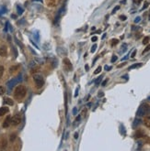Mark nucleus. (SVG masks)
<instances>
[{
	"mask_svg": "<svg viewBox=\"0 0 150 151\" xmlns=\"http://www.w3.org/2000/svg\"><path fill=\"white\" fill-rule=\"evenodd\" d=\"M100 71H101V67H100V66H99V67H98V68L95 70L94 73H95V74H98V73H99Z\"/></svg>",
	"mask_w": 150,
	"mask_h": 151,
	"instance_id": "nucleus-19",
	"label": "nucleus"
},
{
	"mask_svg": "<svg viewBox=\"0 0 150 151\" xmlns=\"http://www.w3.org/2000/svg\"><path fill=\"white\" fill-rule=\"evenodd\" d=\"M150 50V44H148L146 47H145V50L143 51V54H145V53H146L147 51H149Z\"/></svg>",
	"mask_w": 150,
	"mask_h": 151,
	"instance_id": "nucleus-18",
	"label": "nucleus"
},
{
	"mask_svg": "<svg viewBox=\"0 0 150 151\" xmlns=\"http://www.w3.org/2000/svg\"><path fill=\"white\" fill-rule=\"evenodd\" d=\"M63 10H64V8H61V9L58 11V14H57V16L55 17V23L58 22L59 19H60V18H61L62 14H63Z\"/></svg>",
	"mask_w": 150,
	"mask_h": 151,
	"instance_id": "nucleus-10",
	"label": "nucleus"
},
{
	"mask_svg": "<svg viewBox=\"0 0 150 151\" xmlns=\"http://www.w3.org/2000/svg\"><path fill=\"white\" fill-rule=\"evenodd\" d=\"M16 139V135L15 134H13V135H11L10 136V140L11 141H14Z\"/></svg>",
	"mask_w": 150,
	"mask_h": 151,
	"instance_id": "nucleus-28",
	"label": "nucleus"
},
{
	"mask_svg": "<svg viewBox=\"0 0 150 151\" xmlns=\"http://www.w3.org/2000/svg\"><path fill=\"white\" fill-rule=\"evenodd\" d=\"M3 73H4V67H3V66H0V79L2 77Z\"/></svg>",
	"mask_w": 150,
	"mask_h": 151,
	"instance_id": "nucleus-24",
	"label": "nucleus"
},
{
	"mask_svg": "<svg viewBox=\"0 0 150 151\" xmlns=\"http://www.w3.org/2000/svg\"><path fill=\"white\" fill-rule=\"evenodd\" d=\"M120 9V6H117V7H116V8H113V10H112V14H114L115 12H116V11H117V10H119Z\"/></svg>",
	"mask_w": 150,
	"mask_h": 151,
	"instance_id": "nucleus-27",
	"label": "nucleus"
},
{
	"mask_svg": "<svg viewBox=\"0 0 150 151\" xmlns=\"http://www.w3.org/2000/svg\"><path fill=\"white\" fill-rule=\"evenodd\" d=\"M9 125H11V117L10 116H8V117L5 119L4 123H3V127L7 128V127L9 126Z\"/></svg>",
	"mask_w": 150,
	"mask_h": 151,
	"instance_id": "nucleus-7",
	"label": "nucleus"
},
{
	"mask_svg": "<svg viewBox=\"0 0 150 151\" xmlns=\"http://www.w3.org/2000/svg\"><path fill=\"white\" fill-rule=\"evenodd\" d=\"M17 9H18V13L19 14V15H21V14L23 13V9L20 8V7H19V6H18V7H17Z\"/></svg>",
	"mask_w": 150,
	"mask_h": 151,
	"instance_id": "nucleus-21",
	"label": "nucleus"
},
{
	"mask_svg": "<svg viewBox=\"0 0 150 151\" xmlns=\"http://www.w3.org/2000/svg\"><path fill=\"white\" fill-rule=\"evenodd\" d=\"M120 18H121V19H122V20H125V19H126V17H125V16H121V17H120Z\"/></svg>",
	"mask_w": 150,
	"mask_h": 151,
	"instance_id": "nucleus-34",
	"label": "nucleus"
},
{
	"mask_svg": "<svg viewBox=\"0 0 150 151\" xmlns=\"http://www.w3.org/2000/svg\"><path fill=\"white\" fill-rule=\"evenodd\" d=\"M148 41H149V38H148V37H145V38L143 40V44H144V45H146L148 43Z\"/></svg>",
	"mask_w": 150,
	"mask_h": 151,
	"instance_id": "nucleus-17",
	"label": "nucleus"
},
{
	"mask_svg": "<svg viewBox=\"0 0 150 151\" xmlns=\"http://www.w3.org/2000/svg\"><path fill=\"white\" fill-rule=\"evenodd\" d=\"M18 66H14V67H11L10 68V72H14V71H16V70H18Z\"/></svg>",
	"mask_w": 150,
	"mask_h": 151,
	"instance_id": "nucleus-23",
	"label": "nucleus"
},
{
	"mask_svg": "<svg viewBox=\"0 0 150 151\" xmlns=\"http://www.w3.org/2000/svg\"><path fill=\"white\" fill-rule=\"evenodd\" d=\"M20 78H21V75H19V76H18V77H16V78L12 79L11 81H9V82L7 83V85H8V89H12L14 86L17 85V83H18V82L20 81Z\"/></svg>",
	"mask_w": 150,
	"mask_h": 151,
	"instance_id": "nucleus-4",
	"label": "nucleus"
},
{
	"mask_svg": "<svg viewBox=\"0 0 150 151\" xmlns=\"http://www.w3.org/2000/svg\"><path fill=\"white\" fill-rule=\"evenodd\" d=\"M77 93H78V88H76V93H75V96H77Z\"/></svg>",
	"mask_w": 150,
	"mask_h": 151,
	"instance_id": "nucleus-37",
	"label": "nucleus"
},
{
	"mask_svg": "<svg viewBox=\"0 0 150 151\" xmlns=\"http://www.w3.org/2000/svg\"><path fill=\"white\" fill-rule=\"evenodd\" d=\"M102 77H103V76H102V75H100V76H99V78H97L96 82H95V84H96V85H98V84H99V83H100V81H101Z\"/></svg>",
	"mask_w": 150,
	"mask_h": 151,
	"instance_id": "nucleus-16",
	"label": "nucleus"
},
{
	"mask_svg": "<svg viewBox=\"0 0 150 151\" xmlns=\"http://www.w3.org/2000/svg\"><path fill=\"white\" fill-rule=\"evenodd\" d=\"M140 123H141V120L139 118H136L134 121V124H133V127H136L137 126H139Z\"/></svg>",
	"mask_w": 150,
	"mask_h": 151,
	"instance_id": "nucleus-13",
	"label": "nucleus"
},
{
	"mask_svg": "<svg viewBox=\"0 0 150 151\" xmlns=\"http://www.w3.org/2000/svg\"><path fill=\"white\" fill-rule=\"evenodd\" d=\"M112 69V67H108V66H105V70H111Z\"/></svg>",
	"mask_w": 150,
	"mask_h": 151,
	"instance_id": "nucleus-39",
	"label": "nucleus"
},
{
	"mask_svg": "<svg viewBox=\"0 0 150 151\" xmlns=\"http://www.w3.org/2000/svg\"><path fill=\"white\" fill-rule=\"evenodd\" d=\"M4 93H5V88L3 86H0V95L4 94Z\"/></svg>",
	"mask_w": 150,
	"mask_h": 151,
	"instance_id": "nucleus-25",
	"label": "nucleus"
},
{
	"mask_svg": "<svg viewBox=\"0 0 150 151\" xmlns=\"http://www.w3.org/2000/svg\"><path fill=\"white\" fill-rule=\"evenodd\" d=\"M55 2L56 0H47V5H48V7H54L55 6Z\"/></svg>",
	"mask_w": 150,
	"mask_h": 151,
	"instance_id": "nucleus-12",
	"label": "nucleus"
},
{
	"mask_svg": "<svg viewBox=\"0 0 150 151\" xmlns=\"http://www.w3.org/2000/svg\"><path fill=\"white\" fill-rule=\"evenodd\" d=\"M118 42H119V40H116V39H113V40H112V46L116 45V44H117Z\"/></svg>",
	"mask_w": 150,
	"mask_h": 151,
	"instance_id": "nucleus-20",
	"label": "nucleus"
},
{
	"mask_svg": "<svg viewBox=\"0 0 150 151\" xmlns=\"http://www.w3.org/2000/svg\"><path fill=\"white\" fill-rule=\"evenodd\" d=\"M0 53H1V55L3 56L6 55V53H7V48H6L5 46L1 47V49H0Z\"/></svg>",
	"mask_w": 150,
	"mask_h": 151,
	"instance_id": "nucleus-14",
	"label": "nucleus"
},
{
	"mask_svg": "<svg viewBox=\"0 0 150 151\" xmlns=\"http://www.w3.org/2000/svg\"><path fill=\"white\" fill-rule=\"evenodd\" d=\"M4 103H5L6 104H8V105H13V104H14L12 99L10 98H5L4 99Z\"/></svg>",
	"mask_w": 150,
	"mask_h": 151,
	"instance_id": "nucleus-11",
	"label": "nucleus"
},
{
	"mask_svg": "<svg viewBox=\"0 0 150 151\" xmlns=\"http://www.w3.org/2000/svg\"><path fill=\"white\" fill-rule=\"evenodd\" d=\"M7 113H8V107H1V108H0V116H5Z\"/></svg>",
	"mask_w": 150,
	"mask_h": 151,
	"instance_id": "nucleus-9",
	"label": "nucleus"
},
{
	"mask_svg": "<svg viewBox=\"0 0 150 151\" xmlns=\"http://www.w3.org/2000/svg\"><path fill=\"white\" fill-rule=\"evenodd\" d=\"M76 112H77V109H76V107H75L74 110H73V114H74V115H76Z\"/></svg>",
	"mask_w": 150,
	"mask_h": 151,
	"instance_id": "nucleus-36",
	"label": "nucleus"
},
{
	"mask_svg": "<svg viewBox=\"0 0 150 151\" xmlns=\"http://www.w3.org/2000/svg\"><path fill=\"white\" fill-rule=\"evenodd\" d=\"M148 5H149V3H148V2H145V6H144V8H143V9H145V8H147Z\"/></svg>",
	"mask_w": 150,
	"mask_h": 151,
	"instance_id": "nucleus-32",
	"label": "nucleus"
},
{
	"mask_svg": "<svg viewBox=\"0 0 150 151\" xmlns=\"http://www.w3.org/2000/svg\"><path fill=\"white\" fill-rule=\"evenodd\" d=\"M141 66H142V63H136V64H134V65L130 66V67H129V70H132V69L138 68V67H141Z\"/></svg>",
	"mask_w": 150,
	"mask_h": 151,
	"instance_id": "nucleus-15",
	"label": "nucleus"
},
{
	"mask_svg": "<svg viewBox=\"0 0 150 151\" xmlns=\"http://www.w3.org/2000/svg\"><path fill=\"white\" fill-rule=\"evenodd\" d=\"M140 20H141V18H140V17H137V18H135V23H138V22H140Z\"/></svg>",
	"mask_w": 150,
	"mask_h": 151,
	"instance_id": "nucleus-30",
	"label": "nucleus"
},
{
	"mask_svg": "<svg viewBox=\"0 0 150 151\" xmlns=\"http://www.w3.org/2000/svg\"><path fill=\"white\" fill-rule=\"evenodd\" d=\"M91 40H92V41H94V42H95V41H97V40H98V38H97L96 36H95V37H92Z\"/></svg>",
	"mask_w": 150,
	"mask_h": 151,
	"instance_id": "nucleus-33",
	"label": "nucleus"
},
{
	"mask_svg": "<svg viewBox=\"0 0 150 151\" xmlns=\"http://www.w3.org/2000/svg\"><path fill=\"white\" fill-rule=\"evenodd\" d=\"M150 113V106L147 103H143L141 104L137 111V116H146Z\"/></svg>",
	"mask_w": 150,
	"mask_h": 151,
	"instance_id": "nucleus-2",
	"label": "nucleus"
},
{
	"mask_svg": "<svg viewBox=\"0 0 150 151\" xmlns=\"http://www.w3.org/2000/svg\"><path fill=\"white\" fill-rule=\"evenodd\" d=\"M97 47H98V46H97V44H94V45L92 46L91 50H90V51H91L92 53H94L95 51H96V50H97Z\"/></svg>",
	"mask_w": 150,
	"mask_h": 151,
	"instance_id": "nucleus-22",
	"label": "nucleus"
},
{
	"mask_svg": "<svg viewBox=\"0 0 150 151\" xmlns=\"http://www.w3.org/2000/svg\"><path fill=\"white\" fill-rule=\"evenodd\" d=\"M35 1H42V0H35Z\"/></svg>",
	"mask_w": 150,
	"mask_h": 151,
	"instance_id": "nucleus-41",
	"label": "nucleus"
},
{
	"mask_svg": "<svg viewBox=\"0 0 150 151\" xmlns=\"http://www.w3.org/2000/svg\"><path fill=\"white\" fill-rule=\"evenodd\" d=\"M21 121V117L19 115H16V116H14L11 118V125L12 126H18V124L20 123Z\"/></svg>",
	"mask_w": 150,
	"mask_h": 151,
	"instance_id": "nucleus-5",
	"label": "nucleus"
},
{
	"mask_svg": "<svg viewBox=\"0 0 150 151\" xmlns=\"http://www.w3.org/2000/svg\"><path fill=\"white\" fill-rule=\"evenodd\" d=\"M75 138H76V139H77V138H78V133H76V134H75Z\"/></svg>",
	"mask_w": 150,
	"mask_h": 151,
	"instance_id": "nucleus-38",
	"label": "nucleus"
},
{
	"mask_svg": "<svg viewBox=\"0 0 150 151\" xmlns=\"http://www.w3.org/2000/svg\"><path fill=\"white\" fill-rule=\"evenodd\" d=\"M117 59H118V57L116 55H113L112 56V60H111V61H112V62H115V61H116V60H117Z\"/></svg>",
	"mask_w": 150,
	"mask_h": 151,
	"instance_id": "nucleus-26",
	"label": "nucleus"
},
{
	"mask_svg": "<svg viewBox=\"0 0 150 151\" xmlns=\"http://www.w3.org/2000/svg\"><path fill=\"white\" fill-rule=\"evenodd\" d=\"M33 80H34V83H35L37 88H41L44 84V79L40 74H34L33 75Z\"/></svg>",
	"mask_w": 150,
	"mask_h": 151,
	"instance_id": "nucleus-3",
	"label": "nucleus"
},
{
	"mask_svg": "<svg viewBox=\"0 0 150 151\" xmlns=\"http://www.w3.org/2000/svg\"><path fill=\"white\" fill-rule=\"evenodd\" d=\"M26 93H27V91H26L25 86L23 85H19L18 86L15 90V93H14V95H15V98L18 99V100H21L22 98H24L26 95Z\"/></svg>",
	"mask_w": 150,
	"mask_h": 151,
	"instance_id": "nucleus-1",
	"label": "nucleus"
},
{
	"mask_svg": "<svg viewBox=\"0 0 150 151\" xmlns=\"http://www.w3.org/2000/svg\"><path fill=\"white\" fill-rule=\"evenodd\" d=\"M85 69H86V70H89V67L88 65H86L85 66Z\"/></svg>",
	"mask_w": 150,
	"mask_h": 151,
	"instance_id": "nucleus-40",
	"label": "nucleus"
},
{
	"mask_svg": "<svg viewBox=\"0 0 150 151\" xmlns=\"http://www.w3.org/2000/svg\"><path fill=\"white\" fill-rule=\"evenodd\" d=\"M104 95V93H102V92H99V97H101V96H103Z\"/></svg>",
	"mask_w": 150,
	"mask_h": 151,
	"instance_id": "nucleus-35",
	"label": "nucleus"
},
{
	"mask_svg": "<svg viewBox=\"0 0 150 151\" xmlns=\"http://www.w3.org/2000/svg\"><path fill=\"white\" fill-rule=\"evenodd\" d=\"M108 83V79H106V80L104 81V82H102V83H101V86H103L104 87L105 85H106V83Z\"/></svg>",
	"mask_w": 150,
	"mask_h": 151,
	"instance_id": "nucleus-31",
	"label": "nucleus"
},
{
	"mask_svg": "<svg viewBox=\"0 0 150 151\" xmlns=\"http://www.w3.org/2000/svg\"><path fill=\"white\" fill-rule=\"evenodd\" d=\"M63 63H64V67L65 69H66L67 71H69V70L72 69V64H71V61L68 60L67 58H65L64 60H63Z\"/></svg>",
	"mask_w": 150,
	"mask_h": 151,
	"instance_id": "nucleus-6",
	"label": "nucleus"
},
{
	"mask_svg": "<svg viewBox=\"0 0 150 151\" xmlns=\"http://www.w3.org/2000/svg\"><path fill=\"white\" fill-rule=\"evenodd\" d=\"M144 124H145V126L148 128H150V116H145V119H144Z\"/></svg>",
	"mask_w": 150,
	"mask_h": 151,
	"instance_id": "nucleus-8",
	"label": "nucleus"
},
{
	"mask_svg": "<svg viewBox=\"0 0 150 151\" xmlns=\"http://www.w3.org/2000/svg\"><path fill=\"white\" fill-rule=\"evenodd\" d=\"M135 54H136V50H134L132 52V54H131V58H135Z\"/></svg>",
	"mask_w": 150,
	"mask_h": 151,
	"instance_id": "nucleus-29",
	"label": "nucleus"
}]
</instances>
